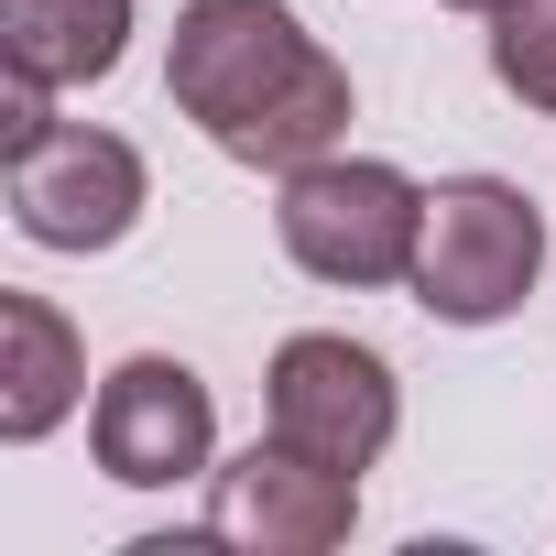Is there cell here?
<instances>
[{
    "instance_id": "obj_1",
    "label": "cell",
    "mask_w": 556,
    "mask_h": 556,
    "mask_svg": "<svg viewBox=\"0 0 556 556\" xmlns=\"http://www.w3.org/2000/svg\"><path fill=\"white\" fill-rule=\"evenodd\" d=\"M164 99L251 175H295L350 142V66L285 0H186L164 34Z\"/></svg>"
},
{
    "instance_id": "obj_2",
    "label": "cell",
    "mask_w": 556,
    "mask_h": 556,
    "mask_svg": "<svg viewBox=\"0 0 556 556\" xmlns=\"http://www.w3.org/2000/svg\"><path fill=\"white\" fill-rule=\"evenodd\" d=\"M273 240L306 285H339V295H382V285H415V240H426V186L382 153H317L285 175L273 197Z\"/></svg>"
},
{
    "instance_id": "obj_3",
    "label": "cell",
    "mask_w": 556,
    "mask_h": 556,
    "mask_svg": "<svg viewBox=\"0 0 556 556\" xmlns=\"http://www.w3.org/2000/svg\"><path fill=\"white\" fill-rule=\"evenodd\" d=\"M545 285V207L513 175H447L426 186V240H415V306L437 328H502Z\"/></svg>"
},
{
    "instance_id": "obj_4",
    "label": "cell",
    "mask_w": 556,
    "mask_h": 556,
    "mask_svg": "<svg viewBox=\"0 0 556 556\" xmlns=\"http://www.w3.org/2000/svg\"><path fill=\"white\" fill-rule=\"evenodd\" d=\"M262 437H285L328 469H382V447L404 437V382L371 339L350 328H295L262 371Z\"/></svg>"
},
{
    "instance_id": "obj_5",
    "label": "cell",
    "mask_w": 556,
    "mask_h": 556,
    "mask_svg": "<svg viewBox=\"0 0 556 556\" xmlns=\"http://www.w3.org/2000/svg\"><path fill=\"white\" fill-rule=\"evenodd\" d=\"M0 186H12V229L34 251H121L153 207L142 153L99 121H45L34 142L0 153Z\"/></svg>"
},
{
    "instance_id": "obj_6",
    "label": "cell",
    "mask_w": 556,
    "mask_h": 556,
    "mask_svg": "<svg viewBox=\"0 0 556 556\" xmlns=\"http://www.w3.org/2000/svg\"><path fill=\"white\" fill-rule=\"evenodd\" d=\"M88 458L121 480V491H186L218 469V393L164 361V350H131L99 393H88Z\"/></svg>"
},
{
    "instance_id": "obj_7",
    "label": "cell",
    "mask_w": 556,
    "mask_h": 556,
    "mask_svg": "<svg viewBox=\"0 0 556 556\" xmlns=\"http://www.w3.org/2000/svg\"><path fill=\"white\" fill-rule=\"evenodd\" d=\"M361 523V469H328L285 437H251L240 458L207 469V534L251 556H328Z\"/></svg>"
},
{
    "instance_id": "obj_8",
    "label": "cell",
    "mask_w": 556,
    "mask_h": 556,
    "mask_svg": "<svg viewBox=\"0 0 556 556\" xmlns=\"http://www.w3.org/2000/svg\"><path fill=\"white\" fill-rule=\"evenodd\" d=\"M77 404H88V350H77L66 306L55 295H0V437L45 447Z\"/></svg>"
},
{
    "instance_id": "obj_9",
    "label": "cell",
    "mask_w": 556,
    "mask_h": 556,
    "mask_svg": "<svg viewBox=\"0 0 556 556\" xmlns=\"http://www.w3.org/2000/svg\"><path fill=\"white\" fill-rule=\"evenodd\" d=\"M131 55V0H0V66L34 88H99Z\"/></svg>"
},
{
    "instance_id": "obj_10",
    "label": "cell",
    "mask_w": 556,
    "mask_h": 556,
    "mask_svg": "<svg viewBox=\"0 0 556 556\" xmlns=\"http://www.w3.org/2000/svg\"><path fill=\"white\" fill-rule=\"evenodd\" d=\"M491 77H502V99L556 121V0H502L491 12Z\"/></svg>"
},
{
    "instance_id": "obj_11",
    "label": "cell",
    "mask_w": 556,
    "mask_h": 556,
    "mask_svg": "<svg viewBox=\"0 0 556 556\" xmlns=\"http://www.w3.org/2000/svg\"><path fill=\"white\" fill-rule=\"evenodd\" d=\"M458 12H480V23H491V12H502V0H458Z\"/></svg>"
}]
</instances>
